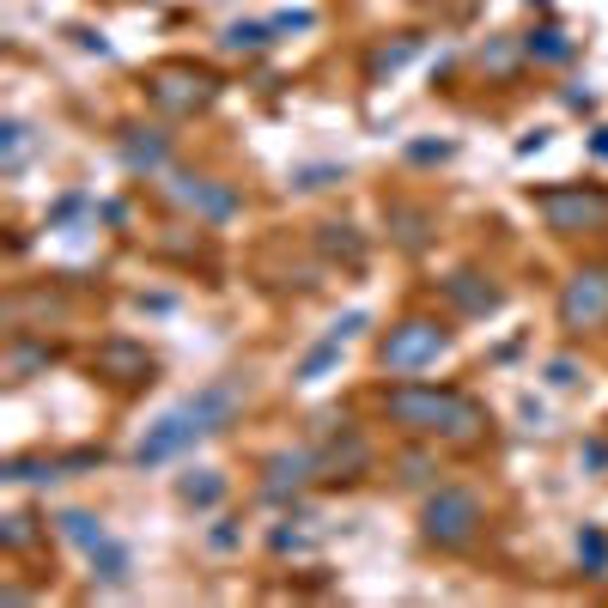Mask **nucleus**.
Returning a JSON list of instances; mask_svg holds the SVG:
<instances>
[{"mask_svg": "<svg viewBox=\"0 0 608 608\" xmlns=\"http://www.w3.org/2000/svg\"><path fill=\"white\" fill-rule=\"evenodd\" d=\"M384 414L402 426V432H438V438H481L487 414L481 402H469L463 390H432V384H396L384 390Z\"/></svg>", "mask_w": 608, "mask_h": 608, "instance_id": "nucleus-1", "label": "nucleus"}, {"mask_svg": "<svg viewBox=\"0 0 608 608\" xmlns=\"http://www.w3.org/2000/svg\"><path fill=\"white\" fill-rule=\"evenodd\" d=\"M420 536H426L432 548H444V554L469 548V542L481 536V499H475L469 487H438V493L426 499V511H420Z\"/></svg>", "mask_w": 608, "mask_h": 608, "instance_id": "nucleus-2", "label": "nucleus"}, {"mask_svg": "<svg viewBox=\"0 0 608 608\" xmlns=\"http://www.w3.org/2000/svg\"><path fill=\"white\" fill-rule=\"evenodd\" d=\"M444 353H450V329L432 323V317H408V323H396V329L384 335V347H377V365L396 371V377H414V371L438 365Z\"/></svg>", "mask_w": 608, "mask_h": 608, "instance_id": "nucleus-3", "label": "nucleus"}, {"mask_svg": "<svg viewBox=\"0 0 608 608\" xmlns=\"http://www.w3.org/2000/svg\"><path fill=\"white\" fill-rule=\"evenodd\" d=\"M536 207L548 213V225L554 232H602L608 225V195L602 189H542L536 195Z\"/></svg>", "mask_w": 608, "mask_h": 608, "instance_id": "nucleus-4", "label": "nucleus"}, {"mask_svg": "<svg viewBox=\"0 0 608 608\" xmlns=\"http://www.w3.org/2000/svg\"><path fill=\"white\" fill-rule=\"evenodd\" d=\"M560 323L572 335H590L608 323V268H578L560 292Z\"/></svg>", "mask_w": 608, "mask_h": 608, "instance_id": "nucleus-5", "label": "nucleus"}, {"mask_svg": "<svg viewBox=\"0 0 608 608\" xmlns=\"http://www.w3.org/2000/svg\"><path fill=\"white\" fill-rule=\"evenodd\" d=\"M201 438H207V432H201V426L189 420V408L177 402V408H171V414H165L159 426H152V432L140 438L134 463H140V469H159V463H171V456H183V450H189V444H201Z\"/></svg>", "mask_w": 608, "mask_h": 608, "instance_id": "nucleus-6", "label": "nucleus"}, {"mask_svg": "<svg viewBox=\"0 0 608 608\" xmlns=\"http://www.w3.org/2000/svg\"><path fill=\"white\" fill-rule=\"evenodd\" d=\"M311 475H323V456H317V450H280V456H268L262 493H268V499H286V493H298Z\"/></svg>", "mask_w": 608, "mask_h": 608, "instance_id": "nucleus-7", "label": "nucleus"}, {"mask_svg": "<svg viewBox=\"0 0 608 608\" xmlns=\"http://www.w3.org/2000/svg\"><path fill=\"white\" fill-rule=\"evenodd\" d=\"M165 159H171V134L165 128H122V165L134 177L165 171Z\"/></svg>", "mask_w": 608, "mask_h": 608, "instance_id": "nucleus-8", "label": "nucleus"}, {"mask_svg": "<svg viewBox=\"0 0 608 608\" xmlns=\"http://www.w3.org/2000/svg\"><path fill=\"white\" fill-rule=\"evenodd\" d=\"M444 298H450L463 317H493L499 304H505V292H499V286H487L475 268H456V274L444 280Z\"/></svg>", "mask_w": 608, "mask_h": 608, "instance_id": "nucleus-9", "label": "nucleus"}, {"mask_svg": "<svg viewBox=\"0 0 608 608\" xmlns=\"http://www.w3.org/2000/svg\"><path fill=\"white\" fill-rule=\"evenodd\" d=\"M177 201H189V207L207 213L213 225L238 213V195H232V189H219V183H207V177H177Z\"/></svg>", "mask_w": 608, "mask_h": 608, "instance_id": "nucleus-10", "label": "nucleus"}, {"mask_svg": "<svg viewBox=\"0 0 608 608\" xmlns=\"http://www.w3.org/2000/svg\"><path fill=\"white\" fill-rule=\"evenodd\" d=\"M55 529H61V542H73V548H86V554L110 542V529H104V523H98L92 511H61V517H55Z\"/></svg>", "mask_w": 608, "mask_h": 608, "instance_id": "nucleus-11", "label": "nucleus"}, {"mask_svg": "<svg viewBox=\"0 0 608 608\" xmlns=\"http://www.w3.org/2000/svg\"><path fill=\"white\" fill-rule=\"evenodd\" d=\"M177 499H183V505H195V511H207V505H219V499H225V475L195 469V475H183V481H177Z\"/></svg>", "mask_w": 608, "mask_h": 608, "instance_id": "nucleus-12", "label": "nucleus"}, {"mask_svg": "<svg viewBox=\"0 0 608 608\" xmlns=\"http://www.w3.org/2000/svg\"><path fill=\"white\" fill-rule=\"evenodd\" d=\"M98 365H104V371H110V365H122V371H128V384H146V377H152V359H146V353H134L128 341H110V347L98 353Z\"/></svg>", "mask_w": 608, "mask_h": 608, "instance_id": "nucleus-13", "label": "nucleus"}, {"mask_svg": "<svg viewBox=\"0 0 608 608\" xmlns=\"http://www.w3.org/2000/svg\"><path fill=\"white\" fill-rule=\"evenodd\" d=\"M529 55H536V61H566L572 55V37L560 31V25H536V31H529V43H523Z\"/></svg>", "mask_w": 608, "mask_h": 608, "instance_id": "nucleus-14", "label": "nucleus"}, {"mask_svg": "<svg viewBox=\"0 0 608 608\" xmlns=\"http://www.w3.org/2000/svg\"><path fill=\"white\" fill-rule=\"evenodd\" d=\"M335 359H341V341H335V335H323V341H317L311 353H304V365L292 371V384H317V377H323V371H329Z\"/></svg>", "mask_w": 608, "mask_h": 608, "instance_id": "nucleus-15", "label": "nucleus"}, {"mask_svg": "<svg viewBox=\"0 0 608 608\" xmlns=\"http://www.w3.org/2000/svg\"><path fill=\"white\" fill-rule=\"evenodd\" d=\"M323 250H329V256H347V268L365 262V244L353 238V225H323Z\"/></svg>", "mask_w": 608, "mask_h": 608, "instance_id": "nucleus-16", "label": "nucleus"}, {"mask_svg": "<svg viewBox=\"0 0 608 608\" xmlns=\"http://www.w3.org/2000/svg\"><path fill=\"white\" fill-rule=\"evenodd\" d=\"M7 481H61V463H43V456H13L7 463Z\"/></svg>", "mask_w": 608, "mask_h": 608, "instance_id": "nucleus-17", "label": "nucleus"}, {"mask_svg": "<svg viewBox=\"0 0 608 608\" xmlns=\"http://www.w3.org/2000/svg\"><path fill=\"white\" fill-rule=\"evenodd\" d=\"M578 560L602 578L608 572V536H602V529H584V536H578Z\"/></svg>", "mask_w": 608, "mask_h": 608, "instance_id": "nucleus-18", "label": "nucleus"}, {"mask_svg": "<svg viewBox=\"0 0 608 608\" xmlns=\"http://www.w3.org/2000/svg\"><path fill=\"white\" fill-rule=\"evenodd\" d=\"M274 25H225V49H262Z\"/></svg>", "mask_w": 608, "mask_h": 608, "instance_id": "nucleus-19", "label": "nucleus"}, {"mask_svg": "<svg viewBox=\"0 0 608 608\" xmlns=\"http://www.w3.org/2000/svg\"><path fill=\"white\" fill-rule=\"evenodd\" d=\"M450 152H456L450 140H420V146H408V159L414 165H438V159H450Z\"/></svg>", "mask_w": 608, "mask_h": 608, "instance_id": "nucleus-20", "label": "nucleus"}, {"mask_svg": "<svg viewBox=\"0 0 608 608\" xmlns=\"http://www.w3.org/2000/svg\"><path fill=\"white\" fill-rule=\"evenodd\" d=\"M207 548H213V554H232V548H238V529H232V517H219V529H207Z\"/></svg>", "mask_w": 608, "mask_h": 608, "instance_id": "nucleus-21", "label": "nucleus"}, {"mask_svg": "<svg viewBox=\"0 0 608 608\" xmlns=\"http://www.w3.org/2000/svg\"><path fill=\"white\" fill-rule=\"evenodd\" d=\"M402 469H408L402 481H432V475H438V463H432V456H420V450H414V456H402Z\"/></svg>", "mask_w": 608, "mask_h": 608, "instance_id": "nucleus-22", "label": "nucleus"}, {"mask_svg": "<svg viewBox=\"0 0 608 608\" xmlns=\"http://www.w3.org/2000/svg\"><path fill=\"white\" fill-rule=\"evenodd\" d=\"M548 384H554V390H572V384H578V365H572V359H554V365H548Z\"/></svg>", "mask_w": 608, "mask_h": 608, "instance_id": "nucleus-23", "label": "nucleus"}, {"mask_svg": "<svg viewBox=\"0 0 608 608\" xmlns=\"http://www.w3.org/2000/svg\"><path fill=\"white\" fill-rule=\"evenodd\" d=\"M268 25H274V31H311V25H317V13H274Z\"/></svg>", "mask_w": 608, "mask_h": 608, "instance_id": "nucleus-24", "label": "nucleus"}, {"mask_svg": "<svg viewBox=\"0 0 608 608\" xmlns=\"http://www.w3.org/2000/svg\"><path fill=\"white\" fill-rule=\"evenodd\" d=\"M335 177H341L335 165H317V171H298V189H329Z\"/></svg>", "mask_w": 608, "mask_h": 608, "instance_id": "nucleus-25", "label": "nucleus"}, {"mask_svg": "<svg viewBox=\"0 0 608 608\" xmlns=\"http://www.w3.org/2000/svg\"><path fill=\"white\" fill-rule=\"evenodd\" d=\"M25 159V122H7V165Z\"/></svg>", "mask_w": 608, "mask_h": 608, "instance_id": "nucleus-26", "label": "nucleus"}]
</instances>
